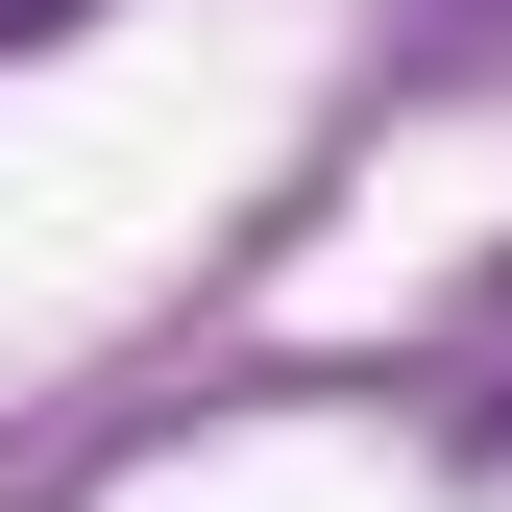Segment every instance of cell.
<instances>
[{
    "mask_svg": "<svg viewBox=\"0 0 512 512\" xmlns=\"http://www.w3.org/2000/svg\"><path fill=\"white\" fill-rule=\"evenodd\" d=\"M0 25H49V0H0Z\"/></svg>",
    "mask_w": 512,
    "mask_h": 512,
    "instance_id": "cell-1",
    "label": "cell"
}]
</instances>
